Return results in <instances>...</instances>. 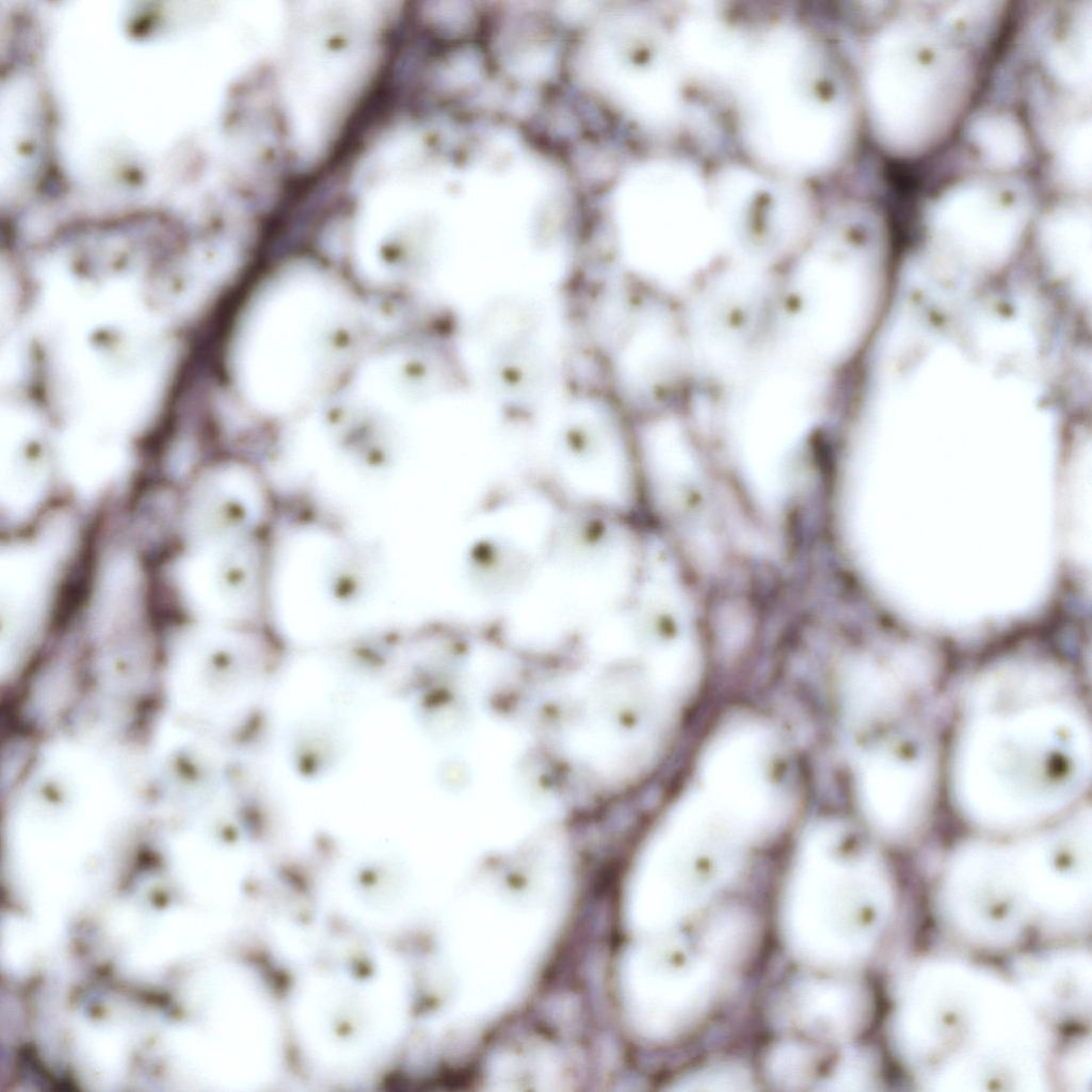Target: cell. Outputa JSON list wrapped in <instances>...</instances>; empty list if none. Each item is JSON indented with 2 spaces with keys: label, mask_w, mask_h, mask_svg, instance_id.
<instances>
[{
  "label": "cell",
  "mask_w": 1092,
  "mask_h": 1092,
  "mask_svg": "<svg viewBox=\"0 0 1092 1092\" xmlns=\"http://www.w3.org/2000/svg\"><path fill=\"white\" fill-rule=\"evenodd\" d=\"M49 584V567L42 553L13 549L2 556L0 605L2 630L9 636L36 623L43 611Z\"/></svg>",
  "instance_id": "obj_1"
},
{
  "label": "cell",
  "mask_w": 1092,
  "mask_h": 1092,
  "mask_svg": "<svg viewBox=\"0 0 1092 1092\" xmlns=\"http://www.w3.org/2000/svg\"><path fill=\"white\" fill-rule=\"evenodd\" d=\"M65 463L68 475L79 486L96 488L119 469L122 452L111 440L83 436L69 443Z\"/></svg>",
  "instance_id": "obj_2"
}]
</instances>
